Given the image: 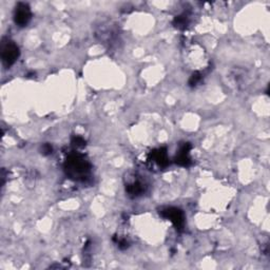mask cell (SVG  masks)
Here are the masks:
<instances>
[{
    "mask_svg": "<svg viewBox=\"0 0 270 270\" xmlns=\"http://www.w3.org/2000/svg\"><path fill=\"white\" fill-rule=\"evenodd\" d=\"M14 19L19 27L27 26L31 19V11L29 6L26 4H19L15 10Z\"/></svg>",
    "mask_w": 270,
    "mask_h": 270,
    "instance_id": "3",
    "label": "cell"
},
{
    "mask_svg": "<svg viewBox=\"0 0 270 270\" xmlns=\"http://www.w3.org/2000/svg\"><path fill=\"white\" fill-rule=\"evenodd\" d=\"M167 213H168L169 218L172 220V222H174V224L176 226L183 224V216H182V213L179 212V210L169 209V210H167Z\"/></svg>",
    "mask_w": 270,
    "mask_h": 270,
    "instance_id": "4",
    "label": "cell"
},
{
    "mask_svg": "<svg viewBox=\"0 0 270 270\" xmlns=\"http://www.w3.org/2000/svg\"><path fill=\"white\" fill-rule=\"evenodd\" d=\"M2 56H3L4 65L6 67H11L15 63L16 59L19 56V49L14 42L10 41L4 46Z\"/></svg>",
    "mask_w": 270,
    "mask_h": 270,
    "instance_id": "2",
    "label": "cell"
},
{
    "mask_svg": "<svg viewBox=\"0 0 270 270\" xmlns=\"http://www.w3.org/2000/svg\"><path fill=\"white\" fill-rule=\"evenodd\" d=\"M67 170L69 171V173L73 176V177H80L83 176L85 173L88 172L89 167L88 164L85 161H83L82 158L78 157V156H73L69 159L68 162V167Z\"/></svg>",
    "mask_w": 270,
    "mask_h": 270,
    "instance_id": "1",
    "label": "cell"
}]
</instances>
